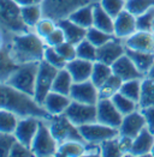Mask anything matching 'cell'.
<instances>
[{
	"instance_id": "6da1fadb",
	"label": "cell",
	"mask_w": 154,
	"mask_h": 157,
	"mask_svg": "<svg viewBox=\"0 0 154 157\" xmlns=\"http://www.w3.org/2000/svg\"><path fill=\"white\" fill-rule=\"evenodd\" d=\"M0 109L12 110L21 118L38 117L45 120L51 118L47 110L38 105L33 96L18 91L7 83H0Z\"/></svg>"
},
{
	"instance_id": "7a4b0ae2",
	"label": "cell",
	"mask_w": 154,
	"mask_h": 157,
	"mask_svg": "<svg viewBox=\"0 0 154 157\" xmlns=\"http://www.w3.org/2000/svg\"><path fill=\"white\" fill-rule=\"evenodd\" d=\"M45 49V41L35 31L16 34L10 47L11 55L18 65L43 60Z\"/></svg>"
},
{
	"instance_id": "3957f363",
	"label": "cell",
	"mask_w": 154,
	"mask_h": 157,
	"mask_svg": "<svg viewBox=\"0 0 154 157\" xmlns=\"http://www.w3.org/2000/svg\"><path fill=\"white\" fill-rule=\"evenodd\" d=\"M38 66L40 61L19 64L6 83L17 89L18 91L34 97Z\"/></svg>"
},
{
	"instance_id": "277c9868",
	"label": "cell",
	"mask_w": 154,
	"mask_h": 157,
	"mask_svg": "<svg viewBox=\"0 0 154 157\" xmlns=\"http://www.w3.org/2000/svg\"><path fill=\"white\" fill-rule=\"evenodd\" d=\"M47 122L52 134L58 144H63L65 142H70V140H78V142L86 143L79 132L78 126H76L65 114L53 115L47 120Z\"/></svg>"
},
{
	"instance_id": "5b68a950",
	"label": "cell",
	"mask_w": 154,
	"mask_h": 157,
	"mask_svg": "<svg viewBox=\"0 0 154 157\" xmlns=\"http://www.w3.org/2000/svg\"><path fill=\"white\" fill-rule=\"evenodd\" d=\"M0 24L13 34L30 31L22 19L21 6L14 0H0Z\"/></svg>"
},
{
	"instance_id": "8992f818",
	"label": "cell",
	"mask_w": 154,
	"mask_h": 157,
	"mask_svg": "<svg viewBox=\"0 0 154 157\" xmlns=\"http://www.w3.org/2000/svg\"><path fill=\"white\" fill-rule=\"evenodd\" d=\"M58 146H59V144L57 143V140L54 139V137L52 134L47 120L41 119L38 131L34 138V140H33V143H31V146H30L34 156H55Z\"/></svg>"
},
{
	"instance_id": "52a82bcc",
	"label": "cell",
	"mask_w": 154,
	"mask_h": 157,
	"mask_svg": "<svg viewBox=\"0 0 154 157\" xmlns=\"http://www.w3.org/2000/svg\"><path fill=\"white\" fill-rule=\"evenodd\" d=\"M89 2L90 0H43L41 6L43 17L58 22L59 19L67 18L78 7Z\"/></svg>"
},
{
	"instance_id": "ba28073f",
	"label": "cell",
	"mask_w": 154,
	"mask_h": 157,
	"mask_svg": "<svg viewBox=\"0 0 154 157\" xmlns=\"http://www.w3.org/2000/svg\"><path fill=\"white\" fill-rule=\"evenodd\" d=\"M58 71H59L58 68L48 64L47 61H45V60L40 61L35 92H34V100L38 105H42L48 92L52 91V85H53V82H54V78H55Z\"/></svg>"
},
{
	"instance_id": "9c48e42d",
	"label": "cell",
	"mask_w": 154,
	"mask_h": 157,
	"mask_svg": "<svg viewBox=\"0 0 154 157\" xmlns=\"http://www.w3.org/2000/svg\"><path fill=\"white\" fill-rule=\"evenodd\" d=\"M79 132L86 143L89 144H101L105 140L112 139L119 136V130L100 124L98 121L79 126Z\"/></svg>"
},
{
	"instance_id": "30bf717a",
	"label": "cell",
	"mask_w": 154,
	"mask_h": 157,
	"mask_svg": "<svg viewBox=\"0 0 154 157\" xmlns=\"http://www.w3.org/2000/svg\"><path fill=\"white\" fill-rule=\"evenodd\" d=\"M64 114L79 127L96 121V105H87L77 101H71Z\"/></svg>"
},
{
	"instance_id": "8fae6325",
	"label": "cell",
	"mask_w": 154,
	"mask_h": 157,
	"mask_svg": "<svg viewBox=\"0 0 154 157\" xmlns=\"http://www.w3.org/2000/svg\"><path fill=\"white\" fill-rule=\"evenodd\" d=\"M123 114L117 109L115 103L111 98H100L96 103V121L119 128L122 121H123Z\"/></svg>"
},
{
	"instance_id": "7c38bea8",
	"label": "cell",
	"mask_w": 154,
	"mask_h": 157,
	"mask_svg": "<svg viewBox=\"0 0 154 157\" xmlns=\"http://www.w3.org/2000/svg\"><path fill=\"white\" fill-rule=\"evenodd\" d=\"M125 51H127V47L124 44V41L117 39L115 36L105 44L98 47L96 61H101L103 64L112 66L122 55L125 54Z\"/></svg>"
},
{
	"instance_id": "4fadbf2b",
	"label": "cell",
	"mask_w": 154,
	"mask_h": 157,
	"mask_svg": "<svg viewBox=\"0 0 154 157\" xmlns=\"http://www.w3.org/2000/svg\"><path fill=\"white\" fill-rule=\"evenodd\" d=\"M70 97L72 101L87 103V105H96L100 100L99 97V89L95 86V84L91 80L74 83Z\"/></svg>"
},
{
	"instance_id": "5bb4252c",
	"label": "cell",
	"mask_w": 154,
	"mask_h": 157,
	"mask_svg": "<svg viewBox=\"0 0 154 157\" xmlns=\"http://www.w3.org/2000/svg\"><path fill=\"white\" fill-rule=\"evenodd\" d=\"M40 120L41 119L38 117H24V118L19 119L14 133H13L16 139L30 147L38 131Z\"/></svg>"
},
{
	"instance_id": "9a60e30c",
	"label": "cell",
	"mask_w": 154,
	"mask_h": 157,
	"mask_svg": "<svg viewBox=\"0 0 154 157\" xmlns=\"http://www.w3.org/2000/svg\"><path fill=\"white\" fill-rule=\"evenodd\" d=\"M144 127H147L146 119L142 114L141 109H137L123 117V121L118 130H119V134L127 136L134 139Z\"/></svg>"
},
{
	"instance_id": "2e32d148",
	"label": "cell",
	"mask_w": 154,
	"mask_h": 157,
	"mask_svg": "<svg viewBox=\"0 0 154 157\" xmlns=\"http://www.w3.org/2000/svg\"><path fill=\"white\" fill-rule=\"evenodd\" d=\"M137 31V23H136V17L134 14L124 10L115 17V35L117 39L124 40L131 36L134 33Z\"/></svg>"
},
{
	"instance_id": "e0dca14e",
	"label": "cell",
	"mask_w": 154,
	"mask_h": 157,
	"mask_svg": "<svg viewBox=\"0 0 154 157\" xmlns=\"http://www.w3.org/2000/svg\"><path fill=\"white\" fill-rule=\"evenodd\" d=\"M128 49L154 53V33L147 30H137L131 36L124 40Z\"/></svg>"
},
{
	"instance_id": "ac0fdd59",
	"label": "cell",
	"mask_w": 154,
	"mask_h": 157,
	"mask_svg": "<svg viewBox=\"0 0 154 157\" xmlns=\"http://www.w3.org/2000/svg\"><path fill=\"white\" fill-rule=\"evenodd\" d=\"M111 67H112L113 73L116 76H118L123 82L144 77L139 71V68L135 66V64L132 63V60L127 55V53L124 55H122Z\"/></svg>"
},
{
	"instance_id": "d6986e66",
	"label": "cell",
	"mask_w": 154,
	"mask_h": 157,
	"mask_svg": "<svg viewBox=\"0 0 154 157\" xmlns=\"http://www.w3.org/2000/svg\"><path fill=\"white\" fill-rule=\"evenodd\" d=\"M71 101H72L71 97L67 95H63V94L55 91H50L42 103V107L47 110V113L51 117L60 115V114L65 113V110L67 109Z\"/></svg>"
},
{
	"instance_id": "ffe728a7",
	"label": "cell",
	"mask_w": 154,
	"mask_h": 157,
	"mask_svg": "<svg viewBox=\"0 0 154 157\" xmlns=\"http://www.w3.org/2000/svg\"><path fill=\"white\" fill-rule=\"evenodd\" d=\"M93 65H94L93 61L76 58V59L69 61L65 67L70 72L71 77L74 79V83H79V82L90 80Z\"/></svg>"
},
{
	"instance_id": "44dd1931",
	"label": "cell",
	"mask_w": 154,
	"mask_h": 157,
	"mask_svg": "<svg viewBox=\"0 0 154 157\" xmlns=\"http://www.w3.org/2000/svg\"><path fill=\"white\" fill-rule=\"evenodd\" d=\"M154 145V133L144 127L132 140L131 156H151Z\"/></svg>"
},
{
	"instance_id": "7402d4cb",
	"label": "cell",
	"mask_w": 154,
	"mask_h": 157,
	"mask_svg": "<svg viewBox=\"0 0 154 157\" xmlns=\"http://www.w3.org/2000/svg\"><path fill=\"white\" fill-rule=\"evenodd\" d=\"M57 24H58L59 28H62V30L64 31L66 41L70 42V43H74L75 46H77L81 41H83L87 36V29H84V28L76 24L69 17L59 19L57 22Z\"/></svg>"
},
{
	"instance_id": "603a6c76",
	"label": "cell",
	"mask_w": 154,
	"mask_h": 157,
	"mask_svg": "<svg viewBox=\"0 0 154 157\" xmlns=\"http://www.w3.org/2000/svg\"><path fill=\"white\" fill-rule=\"evenodd\" d=\"M127 55L132 60L135 66L139 68V71L146 77L148 72L151 71L152 66L154 65V53L141 52V51H134L127 48Z\"/></svg>"
},
{
	"instance_id": "cb8c5ba5",
	"label": "cell",
	"mask_w": 154,
	"mask_h": 157,
	"mask_svg": "<svg viewBox=\"0 0 154 157\" xmlns=\"http://www.w3.org/2000/svg\"><path fill=\"white\" fill-rule=\"evenodd\" d=\"M93 26L103 30L107 34L113 35L115 18L103 10L100 2H94V23H93Z\"/></svg>"
},
{
	"instance_id": "d4e9b609",
	"label": "cell",
	"mask_w": 154,
	"mask_h": 157,
	"mask_svg": "<svg viewBox=\"0 0 154 157\" xmlns=\"http://www.w3.org/2000/svg\"><path fill=\"white\" fill-rule=\"evenodd\" d=\"M69 18L79 26L84 29H89L94 23V2H89L78 7L69 16Z\"/></svg>"
},
{
	"instance_id": "484cf974",
	"label": "cell",
	"mask_w": 154,
	"mask_h": 157,
	"mask_svg": "<svg viewBox=\"0 0 154 157\" xmlns=\"http://www.w3.org/2000/svg\"><path fill=\"white\" fill-rule=\"evenodd\" d=\"M17 67L18 64L12 58L10 48L2 47L0 49V83H6Z\"/></svg>"
},
{
	"instance_id": "4316f807",
	"label": "cell",
	"mask_w": 154,
	"mask_h": 157,
	"mask_svg": "<svg viewBox=\"0 0 154 157\" xmlns=\"http://www.w3.org/2000/svg\"><path fill=\"white\" fill-rule=\"evenodd\" d=\"M74 84V79L71 77L70 72L66 70V67L60 68L54 78L53 85H52V91L59 92L63 95L70 96V91Z\"/></svg>"
},
{
	"instance_id": "83f0119b",
	"label": "cell",
	"mask_w": 154,
	"mask_h": 157,
	"mask_svg": "<svg viewBox=\"0 0 154 157\" xmlns=\"http://www.w3.org/2000/svg\"><path fill=\"white\" fill-rule=\"evenodd\" d=\"M112 75H113V71H112V67L110 65L103 64L101 61H94L90 80H91V82L95 84V86L99 89Z\"/></svg>"
},
{
	"instance_id": "f1b7e54d",
	"label": "cell",
	"mask_w": 154,
	"mask_h": 157,
	"mask_svg": "<svg viewBox=\"0 0 154 157\" xmlns=\"http://www.w3.org/2000/svg\"><path fill=\"white\" fill-rule=\"evenodd\" d=\"M22 19L29 29H34L38 21L43 17L42 6L41 5H31V6H21Z\"/></svg>"
},
{
	"instance_id": "f546056e",
	"label": "cell",
	"mask_w": 154,
	"mask_h": 157,
	"mask_svg": "<svg viewBox=\"0 0 154 157\" xmlns=\"http://www.w3.org/2000/svg\"><path fill=\"white\" fill-rule=\"evenodd\" d=\"M21 117L9 109H0V133L13 134Z\"/></svg>"
},
{
	"instance_id": "4dcf8cb0",
	"label": "cell",
	"mask_w": 154,
	"mask_h": 157,
	"mask_svg": "<svg viewBox=\"0 0 154 157\" xmlns=\"http://www.w3.org/2000/svg\"><path fill=\"white\" fill-rule=\"evenodd\" d=\"M86 155V143L78 140H70L59 144L55 156H83Z\"/></svg>"
},
{
	"instance_id": "1f68e13d",
	"label": "cell",
	"mask_w": 154,
	"mask_h": 157,
	"mask_svg": "<svg viewBox=\"0 0 154 157\" xmlns=\"http://www.w3.org/2000/svg\"><path fill=\"white\" fill-rule=\"evenodd\" d=\"M122 84H123V80L113 73L99 88V97L100 98H112L117 92H119Z\"/></svg>"
},
{
	"instance_id": "d6a6232c",
	"label": "cell",
	"mask_w": 154,
	"mask_h": 157,
	"mask_svg": "<svg viewBox=\"0 0 154 157\" xmlns=\"http://www.w3.org/2000/svg\"><path fill=\"white\" fill-rule=\"evenodd\" d=\"M142 79H131V80H125L122 84V88L119 92L123 94L124 96H127L128 98L135 101V102H140V97H141V88H142Z\"/></svg>"
},
{
	"instance_id": "836d02e7",
	"label": "cell",
	"mask_w": 154,
	"mask_h": 157,
	"mask_svg": "<svg viewBox=\"0 0 154 157\" xmlns=\"http://www.w3.org/2000/svg\"><path fill=\"white\" fill-rule=\"evenodd\" d=\"M140 108L154 105V79L143 77L141 88V97L139 102Z\"/></svg>"
},
{
	"instance_id": "e575fe53",
	"label": "cell",
	"mask_w": 154,
	"mask_h": 157,
	"mask_svg": "<svg viewBox=\"0 0 154 157\" xmlns=\"http://www.w3.org/2000/svg\"><path fill=\"white\" fill-rule=\"evenodd\" d=\"M112 102L115 103V105L117 107V109L123 114V115H127V114H130L137 109H140V105L137 102L132 101L128 98L127 96H124L123 94L120 92H117L115 96L111 98Z\"/></svg>"
},
{
	"instance_id": "d590c367",
	"label": "cell",
	"mask_w": 154,
	"mask_h": 157,
	"mask_svg": "<svg viewBox=\"0 0 154 157\" xmlns=\"http://www.w3.org/2000/svg\"><path fill=\"white\" fill-rule=\"evenodd\" d=\"M77 58L89 60V61H96V54H98V47H95L91 42L87 39L81 41L76 46Z\"/></svg>"
},
{
	"instance_id": "8d00e7d4",
	"label": "cell",
	"mask_w": 154,
	"mask_h": 157,
	"mask_svg": "<svg viewBox=\"0 0 154 157\" xmlns=\"http://www.w3.org/2000/svg\"><path fill=\"white\" fill-rule=\"evenodd\" d=\"M154 7V0H125V10L135 17Z\"/></svg>"
},
{
	"instance_id": "74e56055",
	"label": "cell",
	"mask_w": 154,
	"mask_h": 157,
	"mask_svg": "<svg viewBox=\"0 0 154 157\" xmlns=\"http://www.w3.org/2000/svg\"><path fill=\"white\" fill-rule=\"evenodd\" d=\"M115 37V35L112 34H107L103 30L95 28V26H90L89 29H87V36L86 39L89 42H91L95 47H100L105 44L106 42H108L110 40H112Z\"/></svg>"
},
{
	"instance_id": "f35d334b",
	"label": "cell",
	"mask_w": 154,
	"mask_h": 157,
	"mask_svg": "<svg viewBox=\"0 0 154 157\" xmlns=\"http://www.w3.org/2000/svg\"><path fill=\"white\" fill-rule=\"evenodd\" d=\"M100 149H101V156H106V157L123 156L122 150H120V146H119L118 137L103 142L100 144Z\"/></svg>"
},
{
	"instance_id": "ab89813d",
	"label": "cell",
	"mask_w": 154,
	"mask_h": 157,
	"mask_svg": "<svg viewBox=\"0 0 154 157\" xmlns=\"http://www.w3.org/2000/svg\"><path fill=\"white\" fill-rule=\"evenodd\" d=\"M43 60L47 61L48 64H51L52 66H54L58 70L64 68L67 64L64 60V58L57 52V49L54 47H48V46H46L45 54H43Z\"/></svg>"
},
{
	"instance_id": "60d3db41",
	"label": "cell",
	"mask_w": 154,
	"mask_h": 157,
	"mask_svg": "<svg viewBox=\"0 0 154 157\" xmlns=\"http://www.w3.org/2000/svg\"><path fill=\"white\" fill-rule=\"evenodd\" d=\"M57 26H58V24H57V22L54 19L47 18V17H42L34 29H35V33L41 39H46Z\"/></svg>"
},
{
	"instance_id": "b9f144b4",
	"label": "cell",
	"mask_w": 154,
	"mask_h": 157,
	"mask_svg": "<svg viewBox=\"0 0 154 157\" xmlns=\"http://www.w3.org/2000/svg\"><path fill=\"white\" fill-rule=\"evenodd\" d=\"M99 2L103 10L113 18L125 10V0H100Z\"/></svg>"
},
{
	"instance_id": "7bdbcfd3",
	"label": "cell",
	"mask_w": 154,
	"mask_h": 157,
	"mask_svg": "<svg viewBox=\"0 0 154 157\" xmlns=\"http://www.w3.org/2000/svg\"><path fill=\"white\" fill-rule=\"evenodd\" d=\"M16 140L14 134L0 133V157H10L11 147Z\"/></svg>"
},
{
	"instance_id": "ee69618b",
	"label": "cell",
	"mask_w": 154,
	"mask_h": 157,
	"mask_svg": "<svg viewBox=\"0 0 154 157\" xmlns=\"http://www.w3.org/2000/svg\"><path fill=\"white\" fill-rule=\"evenodd\" d=\"M55 49L64 58V60L66 63H69V61H71V60H74V59L77 58L76 46L74 43L67 42V41H65L62 44H59L58 47H55Z\"/></svg>"
},
{
	"instance_id": "f6af8a7d",
	"label": "cell",
	"mask_w": 154,
	"mask_h": 157,
	"mask_svg": "<svg viewBox=\"0 0 154 157\" xmlns=\"http://www.w3.org/2000/svg\"><path fill=\"white\" fill-rule=\"evenodd\" d=\"M154 21V7L148 10L147 12L142 13L136 17V23H137V30H147L151 31L152 23Z\"/></svg>"
},
{
	"instance_id": "bcb514c9",
	"label": "cell",
	"mask_w": 154,
	"mask_h": 157,
	"mask_svg": "<svg viewBox=\"0 0 154 157\" xmlns=\"http://www.w3.org/2000/svg\"><path fill=\"white\" fill-rule=\"evenodd\" d=\"M43 41H45L46 46H48V47H54V48H55V47H58L59 44H62L63 42H65L66 39H65L64 31L62 30V28L57 26L46 39H43Z\"/></svg>"
},
{
	"instance_id": "7dc6e473",
	"label": "cell",
	"mask_w": 154,
	"mask_h": 157,
	"mask_svg": "<svg viewBox=\"0 0 154 157\" xmlns=\"http://www.w3.org/2000/svg\"><path fill=\"white\" fill-rule=\"evenodd\" d=\"M29 156H34L31 149L29 146H26V144L16 140L13 143L12 147H11L10 157H29Z\"/></svg>"
},
{
	"instance_id": "c3c4849f",
	"label": "cell",
	"mask_w": 154,
	"mask_h": 157,
	"mask_svg": "<svg viewBox=\"0 0 154 157\" xmlns=\"http://www.w3.org/2000/svg\"><path fill=\"white\" fill-rule=\"evenodd\" d=\"M118 140H119V146L122 150L123 156H131V147H132V138L127 137V136H118Z\"/></svg>"
},
{
	"instance_id": "681fc988",
	"label": "cell",
	"mask_w": 154,
	"mask_h": 157,
	"mask_svg": "<svg viewBox=\"0 0 154 157\" xmlns=\"http://www.w3.org/2000/svg\"><path fill=\"white\" fill-rule=\"evenodd\" d=\"M140 109H141L142 114L146 119L147 128L154 133V105L144 107V108H140Z\"/></svg>"
},
{
	"instance_id": "f907efd6",
	"label": "cell",
	"mask_w": 154,
	"mask_h": 157,
	"mask_svg": "<svg viewBox=\"0 0 154 157\" xmlns=\"http://www.w3.org/2000/svg\"><path fill=\"white\" fill-rule=\"evenodd\" d=\"M19 6H31V5H41L43 0H14Z\"/></svg>"
},
{
	"instance_id": "816d5d0a",
	"label": "cell",
	"mask_w": 154,
	"mask_h": 157,
	"mask_svg": "<svg viewBox=\"0 0 154 157\" xmlns=\"http://www.w3.org/2000/svg\"><path fill=\"white\" fill-rule=\"evenodd\" d=\"M146 77H149V78H153V79H154V65L152 66V68H151V71L148 72V75H147Z\"/></svg>"
},
{
	"instance_id": "f5cc1de1",
	"label": "cell",
	"mask_w": 154,
	"mask_h": 157,
	"mask_svg": "<svg viewBox=\"0 0 154 157\" xmlns=\"http://www.w3.org/2000/svg\"><path fill=\"white\" fill-rule=\"evenodd\" d=\"M2 47H4V46H2V37L0 36V49H1Z\"/></svg>"
},
{
	"instance_id": "db71d44e",
	"label": "cell",
	"mask_w": 154,
	"mask_h": 157,
	"mask_svg": "<svg viewBox=\"0 0 154 157\" xmlns=\"http://www.w3.org/2000/svg\"><path fill=\"white\" fill-rule=\"evenodd\" d=\"M151 31H152V33H154V21H153V23H152V28H151Z\"/></svg>"
},
{
	"instance_id": "11a10c76",
	"label": "cell",
	"mask_w": 154,
	"mask_h": 157,
	"mask_svg": "<svg viewBox=\"0 0 154 157\" xmlns=\"http://www.w3.org/2000/svg\"><path fill=\"white\" fill-rule=\"evenodd\" d=\"M151 156H154V145L153 147H152V151H151Z\"/></svg>"
}]
</instances>
